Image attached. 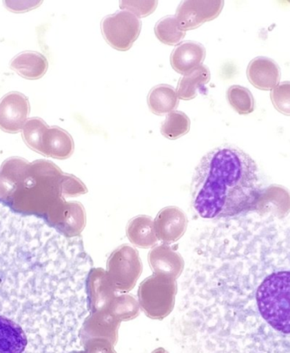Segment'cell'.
I'll use <instances>...</instances> for the list:
<instances>
[{"mask_svg":"<svg viewBox=\"0 0 290 353\" xmlns=\"http://www.w3.org/2000/svg\"><path fill=\"white\" fill-rule=\"evenodd\" d=\"M174 325L207 353H290V222L214 220L196 235Z\"/></svg>","mask_w":290,"mask_h":353,"instance_id":"1","label":"cell"},{"mask_svg":"<svg viewBox=\"0 0 290 353\" xmlns=\"http://www.w3.org/2000/svg\"><path fill=\"white\" fill-rule=\"evenodd\" d=\"M82 239L0 205V353H58L90 317Z\"/></svg>","mask_w":290,"mask_h":353,"instance_id":"2","label":"cell"},{"mask_svg":"<svg viewBox=\"0 0 290 353\" xmlns=\"http://www.w3.org/2000/svg\"><path fill=\"white\" fill-rule=\"evenodd\" d=\"M263 192L255 161L229 145L205 154L191 183L193 209L205 219H233L254 212Z\"/></svg>","mask_w":290,"mask_h":353,"instance_id":"3","label":"cell"},{"mask_svg":"<svg viewBox=\"0 0 290 353\" xmlns=\"http://www.w3.org/2000/svg\"><path fill=\"white\" fill-rule=\"evenodd\" d=\"M141 28V19L127 10L109 14L101 21V32L106 42L120 51L128 50L134 46Z\"/></svg>","mask_w":290,"mask_h":353,"instance_id":"4","label":"cell"},{"mask_svg":"<svg viewBox=\"0 0 290 353\" xmlns=\"http://www.w3.org/2000/svg\"><path fill=\"white\" fill-rule=\"evenodd\" d=\"M222 0H185L176 11L180 28L186 32L200 27L218 17L223 9Z\"/></svg>","mask_w":290,"mask_h":353,"instance_id":"5","label":"cell"},{"mask_svg":"<svg viewBox=\"0 0 290 353\" xmlns=\"http://www.w3.org/2000/svg\"><path fill=\"white\" fill-rule=\"evenodd\" d=\"M247 77L260 90H273L281 79V70L273 59L259 57L249 62Z\"/></svg>","mask_w":290,"mask_h":353,"instance_id":"6","label":"cell"},{"mask_svg":"<svg viewBox=\"0 0 290 353\" xmlns=\"http://www.w3.org/2000/svg\"><path fill=\"white\" fill-rule=\"evenodd\" d=\"M205 54L203 44L189 40L176 46L171 54V65L176 72L185 75L203 63Z\"/></svg>","mask_w":290,"mask_h":353,"instance_id":"7","label":"cell"},{"mask_svg":"<svg viewBox=\"0 0 290 353\" xmlns=\"http://www.w3.org/2000/svg\"><path fill=\"white\" fill-rule=\"evenodd\" d=\"M147 101L150 110L158 116L174 112L178 105L177 90L168 84L154 87L149 91Z\"/></svg>","mask_w":290,"mask_h":353,"instance_id":"8","label":"cell"},{"mask_svg":"<svg viewBox=\"0 0 290 353\" xmlns=\"http://www.w3.org/2000/svg\"><path fill=\"white\" fill-rule=\"evenodd\" d=\"M210 79V70L205 65H201L192 72L187 73L179 80L177 88L178 98L183 101L194 99L196 97L198 90L208 83Z\"/></svg>","mask_w":290,"mask_h":353,"instance_id":"9","label":"cell"},{"mask_svg":"<svg viewBox=\"0 0 290 353\" xmlns=\"http://www.w3.org/2000/svg\"><path fill=\"white\" fill-rule=\"evenodd\" d=\"M190 124L189 117L185 112L174 110L161 123L160 132L165 138L174 141L189 132Z\"/></svg>","mask_w":290,"mask_h":353,"instance_id":"10","label":"cell"},{"mask_svg":"<svg viewBox=\"0 0 290 353\" xmlns=\"http://www.w3.org/2000/svg\"><path fill=\"white\" fill-rule=\"evenodd\" d=\"M157 39L168 46H175L185 38L186 32L182 30L175 16H167L157 22L155 27Z\"/></svg>","mask_w":290,"mask_h":353,"instance_id":"11","label":"cell"},{"mask_svg":"<svg viewBox=\"0 0 290 353\" xmlns=\"http://www.w3.org/2000/svg\"><path fill=\"white\" fill-rule=\"evenodd\" d=\"M227 101L235 112L247 115L255 110V99L247 88L233 85L227 91Z\"/></svg>","mask_w":290,"mask_h":353,"instance_id":"12","label":"cell"},{"mask_svg":"<svg viewBox=\"0 0 290 353\" xmlns=\"http://www.w3.org/2000/svg\"><path fill=\"white\" fill-rule=\"evenodd\" d=\"M271 101L278 112L290 116V81L279 83L271 90Z\"/></svg>","mask_w":290,"mask_h":353,"instance_id":"13","label":"cell"},{"mask_svg":"<svg viewBox=\"0 0 290 353\" xmlns=\"http://www.w3.org/2000/svg\"><path fill=\"white\" fill-rule=\"evenodd\" d=\"M158 5L156 0L152 1H121L120 7L123 10L130 11L135 16L145 17L155 11Z\"/></svg>","mask_w":290,"mask_h":353,"instance_id":"14","label":"cell"}]
</instances>
